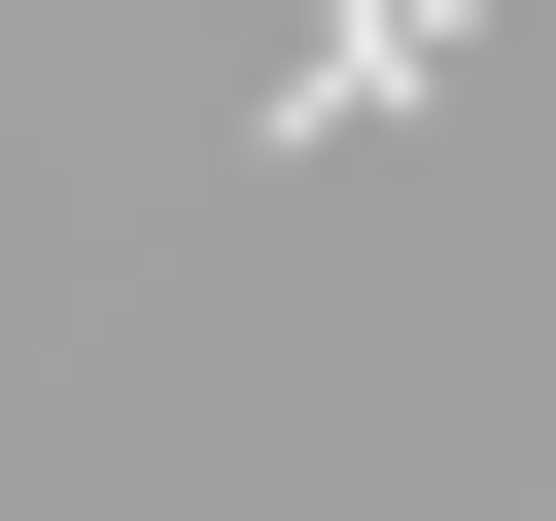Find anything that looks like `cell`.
Wrapping results in <instances>:
<instances>
[{
  "instance_id": "cell-1",
  "label": "cell",
  "mask_w": 556,
  "mask_h": 521,
  "mask_svg": "<svg viewBox=\"0 0 556 521\" xmlns=\"http://www.w3.org/2000/svg\"><path fill=\"white\" fill-rule=\"evenodd\" d=\"M452 35H486V0H313V69H278V104H313V139H348V104H417V69H452Z\"/></svg>"
}]
</instances>
